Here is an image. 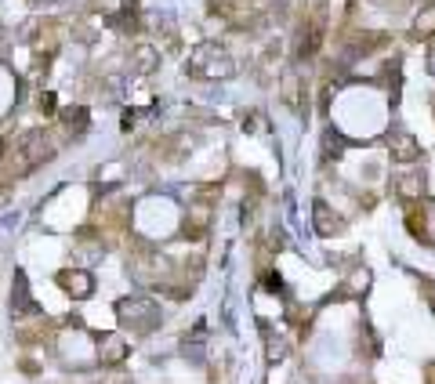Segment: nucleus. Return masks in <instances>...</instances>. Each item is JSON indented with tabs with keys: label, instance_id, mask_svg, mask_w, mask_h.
Listing matches in <instances>:
<instances>
[{
	"label": "nucleus",
	"instance_id": "obj_1",
	"mask_svg": "<svg viewBox=\"0 0 435 384\" xmlns=\"http://www.w3.org/2000/svg\"><path fill=\"white\" fill-rule=\"evenodd\" d=\"M396 156H399V160H414V156H417L414 138H399V145H396Z\"/></svg>",
	"mask_w": 435,
	"mask_h": 384
}]
</instances>
